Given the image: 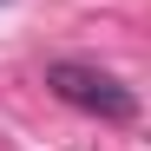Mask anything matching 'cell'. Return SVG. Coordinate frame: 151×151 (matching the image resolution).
Returning <instances> with one entry per match:
<instances>
[{
    "label": "cell",
    "mask_w": 151,
    "mask_h": 151,
    "mask_svg": "<svg viewBox=\"0 0 151 151\" xmlns=\"http://www.w3.org/2000/svg\"><path fill=\"white\" fill-rule=\"evenodd\" d=\"M46 86H53L66 105H79V112L105 118V125H132V118H138L132 86H118L112 72H99V66H86V59H53V66H46Z\"/></svg>",
    "instance_id": "obj_1"
}]
</instances>
